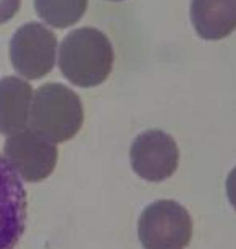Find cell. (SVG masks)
Segmentation results:
<instances>
[{
    "mask_svg": "<svg viewBox=\"0 0 236 249\" xmlns=\"http://www.w3.org/2000/svg\"><path fill=\"white\" fill-rule=\"evenodd\" d=\"M3 157L21 180L37 183L54 172L58 151L57 144L28 126L5 139Z\"/></svg>",
    "mask_w": 236,
    "mask_h": 249,
    "instance_id": "5",
    "label": "cell"
},
{
    "mask_svg": "<svg viewBox=\"0 0 236 249\" xmlns=\"http://www.w3.org/2000/svg\"><path fill=\"white\" fill-rule=\"evenodd\" d=\"M57 36L44 23L21 24L10 39V63L26 81L47 76L57 63Z\"/></svg>",
    "mask_w": 236,
    "mask_h": 249,
    "instance_id": "3",
    "label": "cell"
},
{
    "mask_svg": "<svg viewBox=\"0 0 236 249\" xmlns=\"http://www.w3.org/2000/svg\"><path fill=\"white\" fill-rule=\"evenodd\" d=\"M26 191L21 178L0 154V249H15L26 228Z\"/></svg>",
    "mask_w": 236,
    "mask_h": 249,
    "instance_id": "7",
    "label": "cell"
},
{
    "mask_svg": "<svg viewBox=\"0 0 236 249\" xmlns=\"http://www.w3.org/2000/svg\"><path fill=\"white\" fill-rule=\"evenodd\" d=\"M21 0H0V24L10 21L18 13Z\"/></svg>",
    "mask_w": 236,
    "mask_h": 249,
    "instance_id": "11",
    "label": "cell"
},
{
    "mask_svg": "<svg viewBox=\"0 0 236 249\" xmlns=\"http://www.w3.org/2000/svg\"><path fill=\"white\" fill-rule=\"evenodd\" d=\"M138 233L144 249H184L193 236V222L183 206L162 199L144 209Z\"/></svg>",
    "mask_w": 236,
    "mask_h": 249,
    "instance_id": "4",
    "label": "cell"
},
{
    "mask_svg": "<svg viewBox=\"0 0 236 249\" xmlns=\"http://www.w3.org/2000/svg\"><path fill=\"white\" fill-rule=\"evenodd\" d=\"M109 2H122V0H109Z\"/></svg>",
    "mask_w": 236,
    "mask_h": 249,
    "instance_id": "13",
    "label": "cell"
},
{
    "mask_svg": "<svg viewBox=\"0 0 236 249\" xmlns=\"http://www.w3.org/2000/svg\"><path fill=\"white\" fill-rule=\"evenodd\" d=\"M34 91L21 76L0 78V134L10 136L29 126Z\"/></svg>",
    "mask_w": 236,
    "mask_h": 249,
    "instance_id": "8",
    "label": "cell"
},
{
    "mask_svg": "<svg viewBox=\"0 0 236 249\" xmlns=\"http://www.w3.org/2000/svg\"><path fill=\"white\" fill-rule=\"evenodd\" d=\"M89 0H34V12L44 24L65 29L84 17Z\"/></svg>",
    "mask_w": 236,
    "mask_h": 249,
    "instance_id": "10",
    "label": "cell"
},
{
    "mask_svg": "<svg viewBox=\"0 0 236 249\" xmlns=\"http://www.w3.org/2000/svg\"><path fill=\"white\" fill-rule=\"evenodd\" d=\"M189 17L200 39H225L236 29V0H191Z\"/></svg>",
    "mask_w": 236,
    "mask_h": 249,
    "instance_id": "9",
    "label": "cell"
},
{
    "mask_svg": "<svg viewBox=\"0 0 236 249\" xmlns=\"http://www.w3.org/2000/svg\"><path fill=\"white\" fill-rule=\"evenodd\" d=\"M227 194L233 209L236 211V167L230 172V175L227 178Z\"/></svg>",
    "mask_w": 236,
    "mask_h": 249,
    "instance_id": "12",
    "label": "cell"
},
{
    "mask_svg": "<svg viewBox=\"0 0 236 249\" xmlns=\"http://www.w3.org/2000/svg\"><path fill=\"white\" fill-rule=\"evenodd\" d=\"M84 120L81 99L62 83H47L34 91L29 128L55 144L76 136Z\"/></svg>",
    "mask_w": 236,
    "mask_h": 249,
    "instance_id": "2",
    "label": "cell"
},
{
    "mask_svg": "<svg viewBox=\"0 0 236 249\" xmlns=\"http://www.w3.org/2000/svg\"><path fill=\"white\" fill-rule=\"evenodd\" d=\"M113 46L104 31L83 26L70 31L58 44L57 65L63 78L79 88H95L110 76Z\"/></svg>",
    "mask_w": 236,
    "mask_h": 249,
    "instance_id": "1",
    "label": "cell"
},
{
    "mask_svg": "<svg viewBox=\"0 0 236 249\" xmlns=\"http://www.w3.org/2000/svg\"><path fill=\"white\" fill-rule=\"evenodd\" d=\"M133 170L143 180L159 183L177 172L180 151L177 141L160 129H147L134 138L129 149Z\"/></svg>",
    "mask_w": 236,
    "mask_h": 249,
    "instance_id": "6",
    "label": "cell"
}]
</instances>
